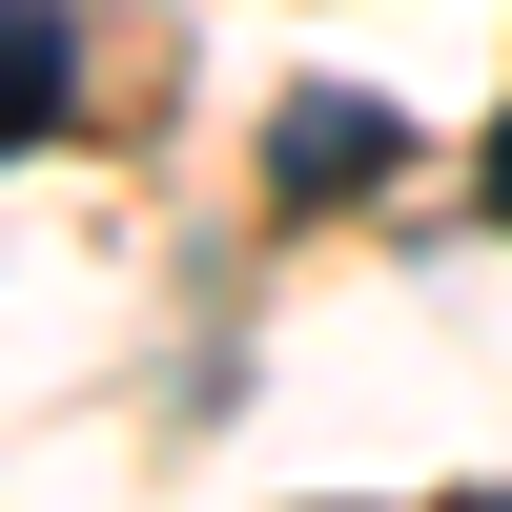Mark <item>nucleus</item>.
<instances>
[{"instance_id":"obj_3","label":"nucleus","mask_w":512,"mask_h":512,"mask_svg":"<svg viewBox=\"0 0 512 512\" xmlns=\"http://www.w3.org/2000/svg\"><path fill=\"white\" fill-rule=\"evenodd\" d=\"M492 226H512V144H492Z\"/></svg>"},{"instance_id":"obj_1","label":"nucleus","mask_w":512,"mask_h":512,"mask_svg":"<svg viewBox=\"0 0 512 512\" xmlns=\"http://www.w3.org/2000/svg\"><path fill=\"white\" fill-rule=\"evenodd\" d=\"M410 164V123L369 103V82H287V123H267V185L287 205H349V185H390Z\"/></svg>"},{"instance_id":"obj_4","label":"nucleus","mask_w":512,"mask_h":512,"mask_svg":"<svg viewBox=\"0 0 512 512\" xmlns=\"http://www.w3.org/2000/svg\"><path fill=\"white\" fill-rule=\"evenodd\" d=\"M472 512H512V492H472Z\"/></svg>"},{"instance_id":"obj_2","label":"nucleus","mask_w":512,"mask_h":512,"mask_svg":"<svg viewBox=\"0 0 512 512\" xmlns=\"http://www.w3.org/2000/svg\"><path fill=\"white\" fill-rule=\"evenodd\" d=\"M62 103H82V21H62V0H0V123L62 144Z\"/></svg>"}]
</instances>
